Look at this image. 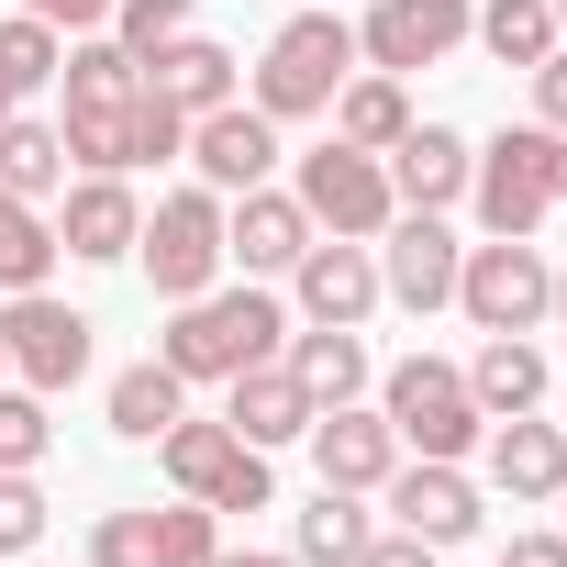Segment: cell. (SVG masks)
Here are the masks:
<instances>
[{
	"label": "cell",
	"mask_w": 567,
	"mask_h": 567,
	"mask_svg": "<svg viewBox=\"0 0 567 567\" xmlns=\"http://www.w3.org/2000/svg\"><path fill=\"white\" fill-rule=\"evenodd\" d=\"M278 346H290V312H278L256 278H234V290L212 278V290L178 301V323L156 334V357H167L178 379H245V368H267Z\"/></svg>",
	"instance_id": "obj_1"
},
{
	"label": "cell",
	"mask_w": 567,
	"mask_h": 567,
	"mask_svg": "<svg viewBox=\"0 0 567 567\" xmlns=\"http://www.w3.org/2000/svg\"><path fill=\"white\" fill-rule=\"evenodd\" d=\"M346 79H357V23L346 12H290L267 34V56H256V112L267 123H312V112H334Z\"/></svg>",
	"instance_id": "obj_2"
},
{
	"label": "cell",
	"mask_w": 567,
	"mask_h": 567,
	"mask_svg": "<svg viewBox=\"0 0 567 567\" xmlns=\"http://www.w3.org/2000/svg\"><path fill=\"white\" fill-rule=\"evenodd\" d=\"M456 312H467L478 334H534V323L556 312V267H545V245H534V234L467 245V267H456Z\"/></svg>",
	"instance_id": "obj_3"
},
{
	"label": "cell",
	"mask_w": 567,
	"mask_h": 567,
	"mask_svg": "<svg viewBox=\"0 0 567 567\" xmlns=\"http://www.w3.org/2000/svg\"><path fill=\"white\" fill-rule=\"evenodd\" d=\"M379 412H390V434L412 456H467L489 434V412L467 401V368H445V357H401L390 390H379Z\"/></svg>",
	"instance_id": "obj_4"
},
{
	"label": "cell",
	"mask_w": 567,
	"mask_h": 567,
	"mask_svg": "<svg viewBox=\"0 0 567 567\" xmlns=\"http://www.w3.org/2000/svg\"><path fill=\"white\" fill-rule=\"evenodd\" d=\"M145 278H156V301H200L212 278H223V189H167L134 234Z\"/></svg>",
	"instance_id": "obj_5"
},
{
	"label": "cell",
	"mask_w": 567,
	"mask_h": 567,
	"mask_svg": "<svg viewBox=\"0 0 567 567\" xmlns=\"http://www.w3.org/2000/svg\"><path fill=\"white\" fill-rule=\"evenodd\" d=\"M556 145H567V134H545V123H512L501 145H478L467 200H478L489 234H534V223L556 212Z\"/></svg>",
	"instance_id": "obj_6"
},
{
	"label": "cell",
	"mask_w": 567,
	"mask_h": 567,
	"mask_svg": "<svg viewBox=\"0 0 567 567\" xmlns=\"http://www.w3.org/2000/svg\"><path fill=\"white\" fill-rule=\"evenodd\" d=\"M290 200L312 212V234H357V245H379L390 234V167L368 156V145H312L301 156V178H290Z\"/></svg>",
	"instance_id": "obj_7"
},
{
	"label": "cell",
	"mask_w": 567,
	"mask_h": 567,
	"mask_svg": "<svg viewBox=\"0 0 567 567\" xmlns=\"http://www.w3.org/2000/svg\"><path fill=\"white\" fill-rule=\"evenodd\" d=\"M156 456H167V478H178V501H212V512H267V456L234 434V423H167L156 434Z\"/></svg>",
	"instance_id": "obj_8"
},
{
	"label": "cell",
	"mask_w": 567,
	"mask_h": 567,
	"mask_svg": "<svg viewBox=\"0 0 567 567\" xmlns=\"http://www.w3.org/2000/svg\"><path fill=\"white\" fill-rule=\"evenodd\" d=\"M90 334H101V323L68 312L56 290H12V312H0V357H12V379L45 390V401L90 379Z\"/></svg>",
	"instance_id": "obj_9"
},
{
	"label": "cell",
	"mask_w": 567,
	"mask_h": 567,
	"mask_svg": "<svg viewBox=\"0 0 567 567\" xmlns=\"http://www.w3.org/2000/svg\"><path fill=\"white\" fill-rule=\"evenodd\" d=\"M223 545V512L212 501H134V512H101V534H90V567H200Z\"/></svg>",
	"instance_id": "obj_10"
},
{
	"label": "cell",
	"mask_w": 567,
	"mask_h": 567,
	"mask_svg": "<svg viewBox=\"0 0 567 567\" xmlns=\"http://www.w3.org/2000/svg\"><path fill=\"white\" fill-rule=\"evenodd\" d=\"M456 267H467V245L445 234V212H390V234H379V301L445 312L456 301Z\"/></svg>",
	"instance_id": "obj_11"
},
{
	"label": "cell",
	"mask_w": 567,
	"mask_h": 567,
	"mask_svg": "<svg viewBox=\"0 0 567 567\" xmlns=\"http://www.w3.org/2000/svg\"><path fill=\"white\" fill-rule=\"evenodd\" d=\"M467 12H478V0H368L357 56H368V68H390V79H412V68H434V56H456V45H467Z\"/></svg>",
	"instance_id": "obj_12"
},
{
	"label": "cell",
	"mask_w": 567,
	"mask_h": 567,
	"mask_svg": "<svg viewBox=\"0 0 567 567\" xmlns=\"http://www.w3.org/2000/svg\"><path fill=\"white\" fill-rule=\"evenodd\" d=\"M189 167H200V189H267V167H278V123L256 112V101H223V112H189Z\"/></svg>",
	"instance_id": "obj_13"
},
{
	"label": "cell",
	"mask_w": 567,
	"mask_h": 567,
	"mask_svg": "<svg viewBox=\"0 0 567 567\" xmlns=\"http://www.w3.org/2000/svg\"><path fill=\"white\" fill-rule=\"evenodd\" d=\"M134 234H145V200H134L123 167H90V178L56 189V245H68V256L112 267V256H134Z\"/></svg>",
	"instance_id": "obj_14"
},
{
	"label": "cell",
	"mask_w": 567,
	"mask_h": 567,
	"mask_svg": "<svg viewBox=\"0 0 567 567\" xmlns=\"http://www.w3.org/2000/svg\"><path fill=\"white\" fill-rule=\"evenodd\" d=\"M301 245H312V212H301L290 189H234V200H223V267H245V278H290Z\"/></svg>",
	"instance_id": "obj_15"
},
{
	"label": "cell",
	"mask_w": 567,
	"mask_h": 567,
	"mask_svg": "<svg viewBox=\"0 0 567 567\" xmlns=\"http://www.w3.org/2000/svg\"><path fill=\"white\" fill-rule=\"evenodd\" d=\"M379 489H390V512H401V534H423L434 556L478 534V478H467L456 456H423V467H390Z\"/></svg>",
	"instance_id": "obj_16"
},
{
	"label": "cell",
	"mask_w": 567,
	"mask_h": 567,
	"mask_svg": "<svg viewBox=\"0 0 567 567\" xmlns=\"http://www.w3.org/2000/svg\"><path fill=\"white\" fill-rule=\"evenodd\" d=\"M290 290H301L312 323H368V312H379V245H357V234H312L301 267H290Z\"/></svg>",
	"instance_id": "obj_17"
},
{
	"label": "cell",
	"mask_w": 567,
	"mask_h": 567,
	"mask_svg": "<svg viewBox=\"0 0 567 567\" xmlns=\"http://www.w3.org/2000/svg\"><path fill=\"white\" fill-rule=\"evenodd\" d=\"M312 467H323V489H379L390 467H401V434H390V412H357V401H334V412H312Z\"/></svg>",
	"instance_id": "obj_18"
},
{
	"label": "cell",
	"mask_w": 567,
	"mask_h": 567,
	"mask_svg": "<svg viewBox=\"0 0 567 567\" xmlns=\"http://www.w3.org/2000/svg\"><path fill=\"white\" fill-rule=\"evenodd\" d=\"M379 167H390V200H401V212H445V200H467V167H478V156H467L456 123H412Z\"/></svg>",
	"instance_id": "obj_19"
},
{
	"label": "cell",
	"mask_w": 567,
	"mask_h": 567,
	"mask_svg": "<svg viewBox=\"0 0 567 567\" xmlns=\"http://www.w3.org/2000/svg\"><path fill=\"white\" fill-rule=\"evenodd\" d=\"M478 456H489V489H501V501H556V489H567V423L512 412V423L478 434Z\"/></svg>",
	"instance_id": "obj_20"
},
{
	"label": "cell",
	"mask_w": 567,
	"mask_h": 567,
	"mask_svg": "<svg viewBox=\"0 0 567 567\" xmlns=\"http://www.w3.org/2000/svg\"><path fill=\"white\" fill-rule=\"evenodd\" d=\"M223 390H234V401H223V423H234L256 456H267V445H301V434H312V390H301L290 368H278V357H267V368H245V379H223Z\"/></svg>",
	"instance_id": "obj_21"
},
{
	"label": "cell",
	"mask_w": 567,
	"mask_h": 567,
	"mask_svg": "<svg viewBox=\"0 0 567 567\" xmlns=\"http://www.w3.org/2000/svg\"><path fill=\"white\" fill-rule=\"evenodd\" d=\"M545 379H556V368H545V346H534V334H478L467 401H478L489 423H512V412H534V401H545Z\"/></svg>",
	"instance_id": "obj_22"
},
{
	"label": "cell",
	"mask_w": 567,
	"mask_h": 567,
	"mask_svg": "<svg viewBox=\"0 0 567 567\" xmlns=\"http://www.w3.org/2000/svg\"><path fill=\"white\" fill-rule=\"evenodd\" d=\"M145 90L178 101V112H223V101H234V56H223L212 34H167V45L145 56Z\"/></svg>",
	"instance_id": "obj_23"
},
{
	"label": "cell",
	"mask_w": 567,
	"mask_h": 567,
	"mask_svg": "<svg viewBox=\"0 0 567 567\" xmlns=\"http://www.w3.org/2000/svg\"><path fill=\"white\" fill-rule=\"evenodd\" d=\"M278 368L312 390V412H334V401L368 390V346H357V323H312V334H290V357H278Z\"/></svg>",
	"instance_id": "obj_24"
},
{
	"label": "cell",
	"mask_w": 567,
	"mask_h": 567,
	"mask_svg": "<svg viewBox=\"0 0 567 567\" xmlns=\"http://www.w3.org/2000/svg\"><path fill=\"white\" fill-rule=\"evenodd\" d=\"M412 134V90L390 79V68H368V79H346L334 90V145H368V156H390Z\"/></svg>",
	"instance_id": "obj_25"
},
{
	"label": "cell",
	"mask_w": 567,
	"mask_h": 567,
	"mask_svg": "<svg viewBox=\"0 0 567 567\" xmlns=\"http://www.w3.org/2000/svg\"><path fill=\"white\" fill-rule=\"evenodd\" d=\"M178 412H189V379H178L167 357H145V368L112 379V434H123V445H156Z\"/></svg>",
	"instance_id": "obj_26"
},
{
	"label": "cell",
	"mask_w": 567,
	"mask_h": 567,
	"mask_svg": "<svg viewBox=\"0 0 567 567\" xmlns=\"http://www.w3.org/2000/svg\"><path fill=\"white\" fill-rule=\"evenodd\" d=\"M0 189L56 200V189H68V134H56V123H34V112H0Z\"/></svg>",
	"instance_id": "obj_27"
},
{
	"label": "cell",
	"mask_w": 567,
	"mask_h": 567,
	"mask_svg": "<svg viewBox=\"0 0 567 567\" xmlns=\"http://www.w3.org/2000/svg\"><path fill=\"white\" fill-rule=\"evenodd\" d=\"M467 34H478L501 68H545V56H556V0H478Z\"/></svg>",
	"instance_id": "obj_28"
},
{
	"label": "cell",
	"mask_w": 567,
	"mask_h": 567,
	"mask_svg": "<svg viewBox=\"0 0 567 567\" xmlns=\"http://www.w3.org/2000/svg\"><path fill=\"white\" fill-rule=\"evenodd\" d=\"M56 256H68V245H56L45 200L0 189V290H45V267H56Z\"/></svg>",
	"instance_id": "obj_29"
},
{
	"label": "cell",
	"mask_w": 567,
	"mask_h": 567,
	"mask_svg": "<svg viewBox=\"0 0 567 567\" xmlns=\"http://www.w3.org/2000/svg\"><path fill=\"white\" fill-rule=\"evenodd\" d=\"M56 79H68V112H90V101H134V90H145V56L90 34V45H68V56H56Z\"/></svg>",
	"instance_id": "obj_30"
},
{
	"label": "cell",
	"mask_w": 567,
	"mask_h": 567,
	"mask_svg": "<svg viewBox=\"0 0 567 567\" xmlns=\"http://www.w3.org/2000/svg\"><path fill=\"white\" fill-rule=\"evenodd\" d=\"M357 545H368L357 489H323V501L301 512V534H290V556H301V567H357Z\"/></svg>",
	"instance_id": "obj_31"
},
{
	"label": "cell",
	"mask_w": 567,
	"mask_h": 567,
	"mask_svg": "<svg viewBox=\"0 0 567 567\" xmlns=\"http://www.w3.org/2000/svg\"><path fill=\"white\" fill-rule=\"evenodd\" d=\"M56 23H34V12H12V23H0V79H12V101H34L45 79H56Z\"/></svg>",
	"instance_id": "obj_32"
},
{
	"label": "cell",
	"mask_w": 567,
	"mask_h": 567,
	"mask_svg": "<svg viewBox=\"0 0 567 567\" xmlns=\"http://www.w3.org/2000/svg\"><path fill=\"white\" fill-rule=\"evenodd\" d=\"M167 156H189V112H178V101H156V90H134V123H123V167H167Z\"/></svg>",
	"instance_id": "obj_33"
},
{
	"label": "cell",
	"mask_w": 567,
	"mask_h": 567,
	"mask_svg": "<svg viewBox=\"0 0 567 567\" xmlns=\"http://www.w3.org/2000/svg\"><path fill=\"white\" fill-rule=\"evenodd\" d=\"M56 423H45V390H0V467H45Z\"/></svg>",
	"instance_id": "obj_34"
},
{
	"label": "cell",
	"mask_w": 567,
	"mask_h": 567,
	"mask_svg": "<svg viewBox=\"0 0 567 567\" xmlns=\"http://www.w3.org/2000/svg\"><path fill=\"white\" fill-rule=\"evenodd\" d=\"M23 545H45V489L34 467H0V556H23Z\"/></svg>",
	"instance_id": "obj_35"
},
{
	"label": "cell",
	"mask_w": 567,
	"mask_h": 567,
	"mask_svg": "<svg viewBox=\"0 0 567 567\" xmlns=\"http://www.w3.org/2000/svg\"><path fill=\"white\" fill-rule=\"evenodd\" d=\"M112 23H123L112 45H134V56H156L167 34H189V0H112Z\"/></svg>",
	"instance_id": "obj_36"
},
{
	"label": "cell",
	"mask_w": 567,
	"mask_h": 567,
	"mask_svg": "<svg viewBox=\"0 0 567 567\" xmlns=\"http://www.w3.org/2000/svg\"><path fill=\"white\" fill-rule=\"evenodd\" d=\"M523 79H534V123H545V134H567V45H556L545 68H523Z\"/></svg>",
	"instance_id": "obj_37"
},
{
	"label": "cell",
	"mask_w": 567,
	"mask_h": 567,
	"mask_svg": "<svg viewBox=\"0 0 567 567\" xmlns=\"http://www.w3.org/2000/svg\"><path fill=\"white\" fill-rule=\"evenodd\" d=\"M357 567H434V545H423V534H368Z\"/></svg>",
	"instance_id": "obj_38"
},
{
	"label": "cell",
	"mask_w": 567,
	"mask_h": 567,
	"mask_svg": "<svg viewBox=\"0 0 567 567\" xmlns=\"http://www.w3.org/2000/svg\"><path fill=\"white\" fill-rule=\"evenodd\" d=\"M34 23H68V34H90V23H112V0H23Z\"/></svg>",
	"instance_id": "obj_39"
},
{
	"label": "cell",
	"mask_w": 567,
	"mask_h": 567,
	"mask_svg": "<svg viewBox=\"0 0 567 567\" xmlns=\"http://www.w3.org/2000/svg\"><path fill=\"white\" fill-rule=\"evenodd\" d=\"M501 567H567V534H512Z\"/></svg>",
	"instance_id": "obj_40"
},
{
	"label": "cell",
	"mask_w": 567,
	"mask_h": 567,
	"mask_svg": "<svg viewBox=\"0 0 567 567\" xmlns=\"http://www.w3.org/2000/svg\"><path fill=\"white\" fill-rule=\"evenodd\" d=\"M200 567H301V556H223V545H212Z\"/></svg>",
	"instance_id": "obj_41"
},
{
	"label": "cell",
	"mask_w": 567,
	"mask_h": 567,
	"mask_svg": "<svg viewBox=\"0 0 567 567\" xmlns=\"http://www.w3.org/2000/svg\"><path fill=\"white\" fill-rule=\"evenodd\" d=\"M545 323H567V267H556V312H545Z\"/></svg>",
	"instance_id": "obj_42"
},
{
	"label": "cell",
	"mask_w": 567,
	"mask_h": 567,
	"mask_svg": "<svg viewBox=\"0 0 567 567\" xmlns=\"http://www.w3.org/2000/svg\"><path fill=\"white\" fill-rule=\"evenodd\" d=\"M0 112H23V101H12V79H0Z\"/></svg>",
	"instance_id": "obj_43"
},
{
	"label": "cell",
	"mask_w": 567,
	"mask_h": 567,
	"mask_svg": "<svg viewBox=\"0 0 567 567\" xmlns=\"http://www.w3.org/2000/svg\"><path fill=\"white\" fill-rule=\"evenodd\" d=\"M556 45H567V0H556Z\"/></svg>",
	"instance_id": "obj_44"
},
{
	"label": "cell",
	"mask_w": 567,
	"mask_h": 567,
	"mask_svg": "<svg viewBox=\"0 0 567 567\" xmlns=\"http://www.w3.org/2000/svg\"><path fill=\"white\" fill-rule=\"evenodd\" d=\"M0 379H12V357H0Z\"/></svg>",
	"instance_id": "obj_45"
},
{
	"label": "cell",
	"mask_w": 567,
	"mask_h": 567,
	"mask_svg": "<svg viewBox=\"0 0 567 567\" xmlns=\"http://www.w3.org/2000/svg\"><path fill=\"white\" fill-rule=\"evenodd\" d=\"M556 501H567V489H556Z\"/></svg>",
	"instance_id": "obj_46"
}]
</instances>
